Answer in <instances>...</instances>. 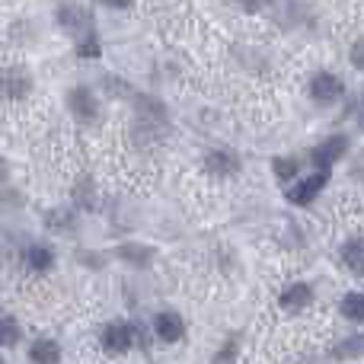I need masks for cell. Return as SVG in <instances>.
<instances>
[{"label":"cell","instance_id":"1","mask_svg":"<svg viewBox=\"0 0 364 364\" xmlns=\"http://www.w3.org/2000/svg\"><path fill=\"white\" fill-rule=\"evenodd\" d=\"M304 90H307V100L314 102L316 109H336L348 93L346 80H342L336 70H329V68L314 70V74L307 77V87Z\"/></svg>","mask_w":364,"mask_h":364},{"label":"cell","instance_id":"2","mask_svg":"<svg viewBox=\"0 0 364 364\" xmlns=\"http://www.w3.org/2000/svg\"><path fill=\"white\" fill-rule=\"evenodd\" d=\"M64 106H68V115L77 122V125H96L102 115L100 90L90 87V83H74V87H68Z\"/></svg>","mask_w":364,"mask_h":364},{"label":"cell","instance_id":"3","mask_svg":"<svg viewBox=\"0 0 364 364\" xmlns=\"http://www.w3.org/2000/svg\"><path fill=\"white\" fill-rule=\"evenodd\" d=\"M329 179H333V173H329V170L301 173V176L291 182V186H284V201H288V205H294V208H310L323 192H326Z\"/></svg>","mask_w":364,"mask_h":364},{"label":"cell","instance_id":"4","mask_svg":"<svg viewBox=\"0 0 364 364\" xmlns=\"http://www.w3.org/2000/svg\"><path fill=\"white\" fill-rule=\"evenodd\" d=\"M55 23L64 36H70V42H77V38L87 36V32H96L93 13L83 4H77V0H64V4L55 6Z\"/></svg>","mask_w":364,"mask_h":364},{"label":"cell","instance_id":"5","mask_svg":"<svg viewBox=\"0 0 364 364\" xmlns=\"http://www.w3.org/2000/svg\"><path fill=\"white\" fill-rule=\"evenodd\" d=\"M348 151H352V138L342 134V132H336V134H326L320 144L310 147L307 157H310V166H314V170H329L333 173L336 166L348 157Z\"/></svg>","mask_w":364,"mask_h":364},{"label":"cell","instance_id":"6","mask_svg":"<svg viewBox=\"0 0 364 364\" xmlns=\"http://www.w3.org/2000/svg\"><path fill=\"white\" fill-rule=\"evenodd\" d=\"M100 346L106 355H112V358H122V355L134 352V346H138V329H134V323L128 320H109L106 326L100 329Z\"/></svg>","mask_w":364,"mask_h":364},{"label":"cell","instance_id":"7","mask_svg":"<svg viewBox=\"0 0 364 364\" xmlns=\"http://www.w3.org/2000/svg\"><path fill=\"white\" fill-rule=\"evenodd\" d=\"M32 90H36V77H32V70L26 64H6V68H0V96L6 102L29 100Z\"/></svg>","mask_w":364,"mask_h":364},{"label":"cell","instance_id":"8","mask_svg":"<svg viewBox=\"0 0 364 364\" xmlns=\"http://www.w3.org/2000/svg\"><path fill=\"white\" fill-rule=\"evenodd\" d=\"M58 269V250L48 240H32L23 250V272L29 278H48Z\"/></svg>","mask_w":364,"mask_h":364},{"label":"cell","instance_id":"9","mask_svg":"<svg viewBox=\"0 0 364 364\" xmlns=\"http://www.w3.org/2000/svg\"><path fill=\"white\" fill-rule=\"evenodd\" d=\"M201 166L211 179H233L243 170V157L230 147H208L205 157H201Z\"/></svg>","mask_w":364,"mask_h":364},{"label":"cell","instance_id":"10","mask_svg":"<svg viewBox=\"0 0 364 364\" xmlns=\"http://www.w3.org/2000/svg\"><path fill=\"white\" fill-rule=\"evenodd\" d=\"M316 301V288L307 282V278H294L288 282L282 291H278V310L288 316H297Z\"/></svg>","mask_w":364,"mask_h":364},{"label":"cell","instance_id":"11","mask_svg":"<svg viewBox=\"0 0 364 364\" xmlns=\"http://www.w3.org/2000/svg\"><path fill=\"white\" fill-rule=\"evenodd\" d=\"M151 329H154V336H157V342H164V346H176V342H182L188 336L186 316L173 307L157 310V314L151 316Z\"/></svg>","mask_w":364,"mask_h":364},{"label":"cell","instance_id":"12","mask_svg":"<svg viewBox=\"0 0 364 364\" xmlns=\"http://www.w3.org/2000/svg\"><path fill=\"white\" fill-rule=\"evenodd\" d=\"M115 259H119L125 269H134V272H147L157 259V250L147 243H134V240H125V243L115 246Z\"/></svg>","mask_w":364,"mask_h":364},{"label":"cell","instance_id":"13","mask_svg":"<svg viewBox=\"0 0 364 364\" xmlns=\"http://www.w3.org/2000/svg\"><path fill=\"white\" fill-rule=\"evenodd\" d=\"M339 262L348 275L355 278H364V237H346L339 243Z\"/></svg>","mask_w":364,"mask_h":364},{"label":"cell","instance_id":"14","mask_svg":"<svg viewBox=\"0 0 364 364\" xmlns=\"http://www.w3.org/2000/svg\"><path fill=\"white\" fill-rule=\"evenodd\" d=\"M26 358H29V364H61L64 348H61V342L51 339V336H38V339L29 342Z\"/></svg>","mask_w":364,"mask_h":364},{"label":"cell","instance_id":"15","mask_svg":"<svg viewBox=\"0 0 364 364\" xmlns=\"http://www.w3.org/2000/svg\"><path fill=\"white\" fill-rule=\"evenodd\" d=\"M269 170L278 186H291V182L304 173V160L297 157V154H275V157L269 160Z\"/></svg>","mask_w":364,"mask_h":364},{"label":"cell","instance_id":"16","mask_svg":"<svg viewBox=\"0 0 364 364\" xmlns=\"http://www.w3.org/2000/svg\"><path fill=\"white\" fill-rule=\"evenodd\" d=\"M339 316L352 326H364V291L361 288H352L339 297Z\"/></svg>","mask_w":364,"mask_h":364},{"label":"cell","instance_id":"17","mask_svg":"<svg viewBox=\"0 0 364 364\" xmlns=\"http://www.w3.org/2000/svg\"><path fill=\"white\" fill-rule=\"evenodd\" d=\"M77 208L70 205V208H64V205H58V208H51L48 214H45V227H48L51 233H70L77 227Z\"/></svg>","mask_w":364,"mask_h":364},{"label":"cell","instance_id":"18","mask_svg":"<svg viewBox=\"0 0 364 364\" xmlns=\"http://www.w3.org/2000/svg\"><path fill=\"white\" fill-rule=\"evenodd\" d=\"M23 342V323L13 314H0V352H10Z\"/></svg>","mask_w":364,"mask_h":364},{"label":"cell","instance_id":"19","mask_svg":"<svg viewBox=\"0 0 364 364\" xmlns=\"http://www.w3.org/2000/svg\"><path fill=\"white\" fill-rule=\"evenodd\" d=\"M74 208L77 211H93L96 208V182L90 179V176H80L77 179V186H74Z\"/></svg>","mask_w":364,"mask_h":364},{"label":"cell","instance_id":"20","mask_svg":"<svg viewBox=\"0 0 364 364\" xmlns=\"http://www.w3.org/2000/svg\"><path fill=\"white\" fill-rule=\"evenodd\" d=\"M361 355H364V333H355V336H348V339H342L333 346L336 361H352V358H361Z\"/></svg>","mask_w":364,"mask_h":364},{"label":"cell","instance_id":"21","mask_svg":"<svg viewBox=\"0 0 364 364\" xmlns=\"http://www.w3.org/2000/svg\"><path fill=\"white\" fill-rule=\"evenodd\" d=\"M74 51H77V58H83V61H100V58H102L100 36H96V32H87V36H80L74 42Z\"/></svg>","mask_w":364,"mask_h":364},{"label":"cell","instance_id":"22","mask_svg":"<svg viewBox=\"0 0 364 364\" xmlns=\"http://www.w3.org/2000/svg\"><path fill=\"white\" fill-rule=\"evenodd\" d=\"M240 336H230V339L224 342V346L214 352V361L211 364H237V355H240Z\"/></svg>","mask_w":364,"mask_h":364},{"label":"cell","instance_id":"23","mask_svg":"<svg viewBox=\"0 0 364 364\" xmlns=\"http://www.w3.org/2000/svg\"><path fill=\"white\" fill-rule=\"evenodd\" d=\"M348 61H352L355 70L364 74V38H355L352 42V48H348Z\"/></svg>","mask_w":364,"mask_h":364},{"label":"cell","instance_id":"24","mask_svg":"<svg viewBox=\"0 0 364 364\" xmlns=\"http://www.w3.org/2000/svg\"><path fill=\"white\" fill-rule=\"evenodd\" d=\"M233 4H237L243 13H250V16H256V13L269 10V6H272V0H233Z\"/></svg>","mask_w":364,"mask_h":364},{"label":"cell","instance_id":"25","mask_svg":"<svg viewBox=\"0 0 364 364\" xmlns=\"http://www.w3.org/2000/svg\"><path fill=\"white\" fill-rule=\"evenodd\" d=\"M96 4L102 6V10H112V13H125V10H132L138 0H96Z\"/></svg>","mask_w":364,"mask_h":364},{"label":"cell","instance_id":"26","mask_svg":"<svg viewBox=\"0 0 364 364\" xmlns=\"http://www.w3.org/2000/svg\"><path fill=\"white\" fill-rule=\"evenodd\" d=\"M10 179H13V160L0 154V188L10 186Z\"/></svg>","mask_w":364,"mask_h":364},{"label":"cell","instance_id":"27","mask_svg":"<svg viewBox=\"0 0 364 364\" xmlns=\"http://www.w3.org/2000/svg\"><path fill=\"white\" fill-rule=\"evenodd\" d=\"M361 128H364V106H361Z\"/></svg>","mask_w":364,"mask_h":364},{"label":"cell","instance_id":"28","mask_svg":"<svg viewBox=\"0 0 364 364\" xmlns=\"http://www.w3.org/2000/svg\"><path fill=\"white\" fill-rule=\"evenodd\" d=\"M0 364H10V361H6V358H0Z\"/></svg>","mask_w":364,"mask_h":364}]
</instances>
